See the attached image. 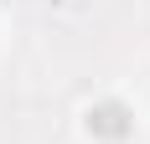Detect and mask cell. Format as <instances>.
<instances>
[{
	"instance_id": "6da1fadb",
	"label": "cell",
	"mask_w": 150,
	"mask_h": 144,
	"mask_svg": "<svg viewBox=\"0 0 150 144\" xmlns=\"http://www.w3.org/2000/svg\"><path fill=\"white\" fill-rule=\"evenodd\" d=\"M129 129H135V113L124 103H93L88 108V134L93 139H124Z\"/></svg>"
}]
</instances>
